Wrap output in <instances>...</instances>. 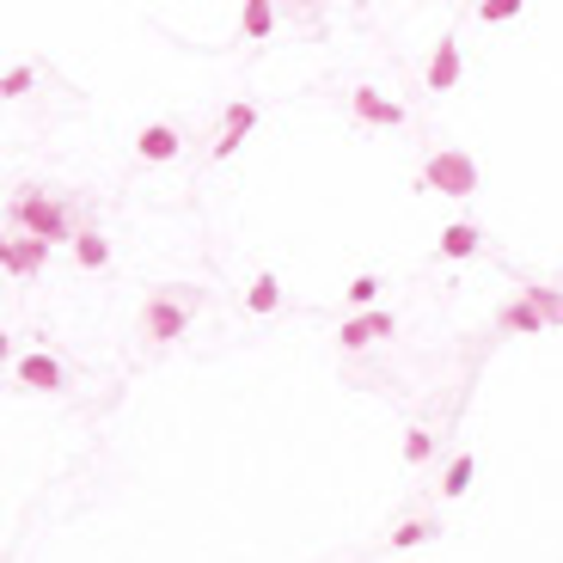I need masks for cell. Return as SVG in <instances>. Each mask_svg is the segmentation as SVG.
I'll return each mask as SVG.
<instances>
[{"label": "cell", "mask_w": 563, "mask_h": 563, "mask_svg": "<svg viewBox=\"0 0 563 563\" xmlns=\"http://www.w3.org/2000/svg\"><path fill=\"white\" fill-rule=\"evenodd\" d=\"M503 324H508V331H521V338L545 331V324H539V312H533V307H521V300H515V307H503Z\"/></svg>", "instance_id": "obj_17"}, {"label": "cell", "mask_w": 563, "mask_h": 563, "mask_svg": "<svg viewBox=\"0 0 563 563\" xmlns=\"http://www.w3.org/2000/svg\"><path fill=\"white\" fill-rule=\"evenodd\" d=\"M13 374L31 386V393H62V386H68V367H62L56 355H43V350L37 355H19Z\"/></svg>", "instance_id": "obj_4"}, {"label": "cell", "mask_w": 563, "mask_h": 563, "mask_svg": "<svg viewBox=\"0 0 563 563\" xmlns=\"http://www.w3.org/2000/svg\"><path fill=\"white\" fill-rule=\"evenodd\" d=\"M7 269H13V276H37V269H43V245L25 240V233L7 240Z\"/></svg>", "instance_id": "obj_13"}, {"label": "cell", "mask_w": 563, "mask_h": 563, "mask_svg": "<svg viewBox=\"0 0 563 563\" xmlns=\"http://www.w3.org/2000/svg\"><path fill=\"white\" fill-rule=\"evenodd\" d=\"M269 25H276V7H264V0H245V7H240V31H245V37H264Z\"/></svg>", "instance_id": "obj_15"}, {"label": "cell", "mask_w": 563, "mask_h": 563, "mask_svg": "<svg viewBox=\"0 0 563 563\" xmlns=\"http://www.w3.org/2000/svg\"><path fill=\"white\" fill-rule=\"evenodd\" d=\"M257 129V104H245V99H233L227 104V117H221V141H214V159H227V154H240V141Z\"/></svg>", "instance_id": "obj_6"}, {"label": "cell", "mask_w": 563, "mask_h": 563, "mask_svg": "<svg viewBox=\"0 0 563 563\" xmlns=\"http://www.w3.org/2000/svg\"><path fill=\"white\" fill-rule=\"evenodd\" d=\"M178 147H184V135H178L172 123H147V129L135 135V154H141V159H159V166H166V159H178Z\"/></svg>", "instance_id": "obj_8"}, {"label": "cell", "mask_w": 563, "mask_h": 563, "mask_svg": "<svg viewBox=\"0 0 563 563\" xmlns=\"http://www.w3.org/2000/svg\"><path fill=\"white\" fill-rule=\"evenodd\" d=\"M478 245H484V233H478V227H472V221H453L448 233H441V245H435V252H441V257H472Z\"/></svg>", "instance_id": "obj_12"}, {"label": "cell", "mask_w": 563, "mask_h": 563, "mask_svg": "<svg viewBox=\"0 0 563 563\" xmlns=\"http://www.w3.org/2000/svg\"><path fill=\"white\" fill-rule=\"evenodd\" d=\"M74 257H80V269H104L111 264V240H104L99 227H80L74 233Z\"/></svg>", "instance_id": "obj_11"}, {"label": "cell", "mask_w": 563, "mask_h": 563, "mask_svg": "<svg viewBox=\"0 0 563 563\" xmlns=\"http://www.w3.org/2000/svg\"><path fill=\"white\" fill-rule=\"evenodd\" d=\"M460 68H465V62H460V43L441 37V43H435V56H429V80H422V86H429V92H453Z\"/></svg>", "instance_id": "obj_9"}, {"label": "cell", "mask_w": 563, "mask_h": 563, "mask_svg": "<svg viewBox=\"0 0 563 563\" xmlns=\"http://www.w3.org/2000/svg\"><path fill=\"white\" fill-rule=\"evenodd\" d=\"M422 190H448V197H472V190H478V166H472V154H453V147L429 154V166H422Z\"/></svg>", "instance_id": "obj_2"}, {"label": "cell", "mask_w": 563, "mask_h": 563, "mask_svg": "<svg viewBox=\"0 0 563 563\" xmlns=\"http://www.w3.org/2000/svg\"><path fill=\"white\" fill-rule=\"evenodd\" d=\"M31 80H37L31 68H7V74H0V99H19V92H31Z\"/></svg>", "instance_id": "obj_19"}, {"label": "cell", "mask_w": 563, "mask_h": 563, "mask_svg": "<svg viewBox=\"0 0 563 563\" xmlns=\"http://www.w3.org/2000/svg\"><path fill=\"white\" fill-rule=\"evenodd\" d=\"M0 269H7V240H0Z\"/></svg>", "instance_id": "obj_24"}, {"label": "cell", "mask_w": 563, "mask_h": 563, "mask_svg": "<svg viewBox=\"0 0 563 563\" xmlns=\"http://www.w3.org/2000/svg\"><path fill=\"white\" fill-rule=\"evenodd\" d=\"M141 331H147L154 343L184 338V331H190V300H178V295H154L147 307H141Z\"/></svg>", "instance_id": "obj_3"}, {"label": "cell", "mask_w": 563, "mask_h": 563, "mask_svg": "<svg viewBox=\"0 0 563 563\" xmlns=\"http://www.w3.org/2000/svg\"><path fill=\"white\" fill-rule=\"evenodd\" d=\"M429 448H435V441H429V429H410V435H405V460H410V465L429 460Z\"/></svg>", "instance_id": "obj_22"}, {"label": "cell", "mask_w": 563, "mask_h": 563, "mask_svg": "<svg viewBox=\"0 0 563 563\" xmlns=\"http://www.w3.org/2000/svg\"><path fill=\"white\" fill-rule=\"evenodd\" d=\"M367 300H380V276H355L350 282V307H367Z\"/></svg>", "instance_id": "obj_21"}, {"label": "cell", "mask_w": 563, "mask_h": 563, "mask_svg": "<svg viewBox=\"0 0 563 563\" xmlns=\"http://www.w3.org/2000/svg\"><path fill=\"white\" fill-rule=\"evenodd\" d=\"M422 539H435V521H405V527H393V545L405 551V545H422Z\"/></svg>", "instance_id": "obj_18"}, {"label": "cell", "mask_w": 563, "mask_h": 563, "mask_svg": "<svg viewBox=\"0 0 563 563\" xmlns=\"http://www.w3.org/2000/svg\"><path fill=\"white\" fill-rule=\"evenodd\" d=\"M393 331H398V319H393V312H355V319L338 331V343H343V350H367V343L393 338Z\"/></svg>", "instance_id": "obj_5"}, {"label": "cell", "mask_w": 563, "mask_h": 563, "mask_svg": "<svg viewBox=\"0 0 563 563\" xmlns=\"http://www.w3.org/2000/svg\"><path fill=\"white\" fill-rule=\"evenodd\" d=\"M13 227L25 233V240H37V245H62V240H74L68 209H62L56 197H43V190H31V197H19V202H13Z\"/></svg>", "instance_id": "obj_1"}, {"label": "cell", "mask_w": 563, "mask_h": 563, "mask_svg": "<svg viewBox=\"0 0 563 563\" xmlns=\"http://www.w3.org/2000/svg\"><path fill=\"white\" fill-rule=\"evenodd\" d=\"M472 472H478V460H472V453H460V460H453V472L441 478V496H465V490H472Z\"/></svg>", "instance_id": "obj_16"}, {"label": "cell", "mask_w": 563, "mask_h": 563, "mask_svg": "<svg viewBox=\"0 0 563 563\" xmlns=\"http://www.w3.org/2000/svg\"><path fill=\"white\" fill-rule=\"evenodd\" d=\"M521 307H533L539 312V324H545V331H558V319H563V295H558V282H527L521 288Z\"/></svg>", "instance_id": "obj_10"}, {"label": "cell", "mask_w": 563, "mask_h": 563, "mask_svg": "<svg viewBox=\"0 0 563 563\" xmlns=\"http://www.w3.org/2000/svg\"><path fill=\"white\" fill-rule=\"evenodd\" d=\"M245 307H252V312H276L282 307V282L276 276H257L252 288H245Z\"/></svg>", "instance_id": "obj_14"}, {"label": "cell", "mask_w": 563, "mask_h": 563, "mask_svg": "<svg viewBox=\"0 0 563 563\" xmlns=\"http://www.w3.org/2000/svg\"><path fill=\"white\" fill-rule=\"evenodd\" d=\"M13 362V331H0V367Z\"/></svg>", "instance_id": "obj_23"}, {"label": "cell", "mask_w": 563, "mask_h": 563, "mask_svg": "<svg viewBox=\"0 0 563 563\" xmlns=\"http://www.w3.org/2000/svg\"><path fill=\"white\" fill-rule=\"evenodd\" d=\"M515 13H521V0H484V7H478L484 25H503V19H515Z\"/></svg>", "instance_id": "obj_20"}, {"label": "cell", "mask_w": 563, "mask_h": 563, "mask_svg": "<svg viewBox=\"0 0 563 563\" xmlns=\"http://www.w3.org/2000/svg\"><path fill=\"white\" fill-rule=\"evenodd\" d=\"M355 117H362V123H380V129H405V104L380 99L374 86H355Z\"/></svg>", "instance_id": "obj_7"}]
</instances>
